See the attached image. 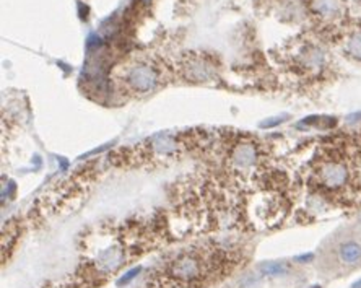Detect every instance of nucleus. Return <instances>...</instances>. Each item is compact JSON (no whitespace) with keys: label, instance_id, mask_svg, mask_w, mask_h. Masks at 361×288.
<instances>
[{"label":"nucleus","instance_id":"obj_1","mask_svg":"<svg viewBox=\"0 0 361 288\" xmlns=\"http://www.w3.org/2000/svg\"><path fill=\"white\" fill-rule=\"evenodd\" d=\"M122 82L129 91L143 95V93L153 91L160 85L161 72L150 60H137L126 67Z\"/></svg>","mask_w":361,"mask_h":288},{"label":"nucleus","instance_id":"obj_2","mask_svg":"<svg viewBox=\"0 0 361 288\" xmlns=\"http://www.w3.org/2000/svg\"><path fill=\"white\" fill-rule=\"evenodd\" d=\"M319 181L328 189H339L348 183V169L340 161H326L317 171Z\"/></svg>","mask_w":361,"mask_h":288},{"label":"nucleus","instance_id":"obj_3","mask_svg":"<svg viewBox=\"0 0 361 288\" xmlns=\"http://www.w3.org/2000/svg\"><path fill=\"white\" fill-rule=\"evenodd\" d=\"M169 273L179 282H192L202 275V261L196 255H180L171 264Z\"/></svg>","mask_w":361,"mask_h":288},{"label":"nucleus","instance_id":"obj_4","mask_svg":"<svg viewBox=\"0 0 361 288\" xmlns=\"http://www.w3.org/2000/svg\"><path fill=\"white\" fill-rule=\"evenodd\" d=\"M257 147L252 142H241L231 150L230 161L236 169H249L257 161Z\"/></svg>","mask_w":361,"mask_h":288},{"label":"nucleus","instance_id":"obj_5","mask_svg":"<svg viewBox=\"0 0 361 288\" xmlns=\"http://www.w3.org/2000/svg\"><path fill=\"white\" fill-rule=\"evenodd\" d=\"M339 257L345 266H355L361 261V244L358 241H345L339 246Z\"/></svg>","mask_w":361,"mask_h":288},{"label":"nucleus","instance_id":"obj_6","mask_svg":"<svg viewBox=\"0 0 361 288\" xmlns=\"http://www.w3.org/2000/svg\"><path fill=\"white\" fill-rule=\"evenodd\" d=\"M311 8L314 13L324 18H334L340 15L342 2L340 0H311Z\"/></svg>","mask_w":361,"mask_h":288},{"label":"nucleus","instance_id":"obj_7","mask_svg":"<svg viewBox=\"0 0 361 288\" xmlns=\"http://www.w3.org/2000/svg\"><path fill=\"white\" fill-rule=\"evenodd\" d=\"M345 51L353 59L361 60V31H355V33L346 39Z\"/></svg>","mask_w":361,"mask_h":288},{"label":"nucleus","instance_id":"obj_8","mask_svg":"<svg viewBox=\"0 0 361 288\" xmlns=\"http://www.w3.org/2000/svg\"><path fill=\"white\" fill-rule=\"evenodd\" d=\"M262 273L265 275H283V273L288 272V266L283 262H274V261H268V262H262L259 266Z\"/></svg>","mask_w":361,"mask_h":288},{"label":"nucleus","instance_id":"obj_9","mask_svg":"<svg viewBox=\"0 0 361 288\" xmlns=\"http://www.w3.org/2000/svg\"><path fill=\"white\" fill-rule=\"evenodd\" d=\"M140 271H142L140 267H135V269H132V271H129L126 275H122L117 280V287H122V285H127V283H131L133 278L138 275V272H140Z\"/></svg>","mask_w":361,"mask_h":288},{"label":"nucleus","instance_id":"obj_10","mask_svg":"<svg viewBox=\"0 0 361 288\" xmlns=\"http://www.w3.org/2000/svg\"><path fill=\"white\" fill-rule=\"evenodd\" d=\"M285 120V118H279V119H272V120H265V122H262L261 125L262 127H272V125H277V124H280V122H283Z\"/></svg>","mask_w":361,"mask_h":288},{"label":"nucleus","instance_id":"obj_11","mask_svg":"<svg viewBox=\"0 0 361 288\" xmlns=\"http://www.w3.org/2000/svg\"><path fill=\"white\" fill-rule=\"evenodd\" d=\"M312 257H314V254H304V255H299V257H296V261H298V262H309Z\"/></svg>","mask_w":361,"mask_h":288},{"label":"nucleus","instance_id":"obj_12","mask_svg":"<svg viewBox=\"0 0 361 288\" xmlns=\"http://www.w3.org/2000/svg\"><path fill=\"white\" fill-rule=\"evenodd\" d=\"M351 288H361V280H358V282H355L353 285H351Z\"/></svg>","mask_w":361,"mask_h":288},{"label":"nucleus","instance_id":"obj_13","mask_svg":"<svg viewBox=\"0 0 361 288\" xmlns=\"http://www.w3.org/2000/svg\"><path fill=\"white\" fill-rule=\"evenodd\" d=\"M314 288H321V287H317V285H314Z\"/></svg>","mask_w":361,"mask_h":288},{"label":"nucleus","instance_id":"obj_14","mask_svg":"<svg viewBox=\"0 0 361 288\" xmlns=\"http://www.w3.org/2000/svg\"><path fill=\"white\" fill-rule=\"evenodd\" d=\"M143 2H148V0H143Z\"/></svg>","mask_w":361,"mask_h":288},{"label":"nucleus","instance_id":"obj_15","mask_svg":"<svg viewBox=\"0 0 361 288\" xmlns=\"http://www.w3.org/2000/svg\"><path fill=\"white\" fill-rule=\"evenodd\" d=\"M360 163H361V158H360Z\"/></svg>","mask_w":361,"mask_h":288}]
</instances>
